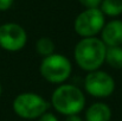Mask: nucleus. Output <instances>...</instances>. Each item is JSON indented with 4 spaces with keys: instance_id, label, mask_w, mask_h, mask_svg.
I'll use <instances>...</instances> for the list:
<instances>
[{
    "instance_id": "0eeeda50",
    "label": "nucleus",
    "mask_w": 122,
    "mask_h": 121,
    "mask_svg": "<svg viewBox=\"0 0 122 121\" xmlns=\"http://www.w3.org/2000/svg\"><path fill=\"white\" fill-rule=\"evenodd\" d=\"M27 43L26 30L17 23H5L0 25V47L15 52L24 49Z\"/></svg>"
},
{
    "instance_id": "39448f33",
    "label": "nucleus",
    "mask_w": 122,
    "mask_h": 121,
    "mask_svg": "<svg viewBox=\"0 0 122 121\" xmlns=\"http://www.w3.org/2000/svg\"><path fill=\"white\" fill-rule=\"evenodd\" d=\"M106 24V17L100 8H84L74 21V30L81 37H97Z\"/></svg>"
},
{
    "instance_id": "7ed1b4c3",
    "label": "nucleus",
    "mask_w": 122,
    "mask_h": 121,
    "mask_svg": "<svg viewBox=\"0 0 122 121\" xmlns=\"http://www.w3.org/2000/svg\"><path fill=\"white\" fill-rule=\"evenodd\" d=\"M51 107L41 95L33 91H25L17 95L12 102V109L15 115L25 120H36Z\"/></svg>"
},
{
    "instance_id": "9b49d317",
    "label": "nucleus",
    "mask_w": 122,
    "mask_h": 121,
    "mask_svg": "<svg viewBox=\"0 0 122 121\" xmlns=\"http://www.w3.org/2000/svg\"><path fill=\"white\" fill-rule=\"evenodd\" d=\"M104 63H107L113 69H122V46L107 47Z\"/></svg>"
},
{
    "instance_id": "dca6fc26",
    "label": "nucleus",
    "mask_w": 122,
    "mask_h": 121,
    "mask_svg": "<svg viewBox=\"0 0 122 121\" xmlns=\"http://www.w3.org/2000/svg\"><path fill=\"white\" fill-rule=\"evenodd\" d=\"M64 121H84V120L80 115H69V116H65Z\"/></svg>"
},
{
    "instance_id": "4468645a",
    "label": "nucleus",
    "mask_w": 122,
    "mask_h": 121,
    "mask_svg": "<svg viewBox=\"0 0 122 121\" xmlns=\"http://www.w3.org/2000/svg\"><path fill=\"white\" fill-rule=\"evenodd\" d=\"M37 121H59L58 120V118L53 114V113H51V112H46V113H44L41 116H39Z\"/></svg>"
},
{
    "instance_id": "f3484780",
    "label": "nucleus",
    "mask_w": 122,
    "mask_h": 121,
    "mask_svg": "<svg viewBox=\"0 0 122 121\" xmlns=\"http://www.w3.org/2000/svg\"><path fill=\"white\" fill-rule=\"evenodd\" d=\"M1 94H2V87H1V84H0V96H1Z\"/></svg>"
},
{
    "instance_id": "2eb2a0df",
    "label": "nucleus",
    "mask_w": 122,
    "mask_h": 121,
    "mask_svg": "<svg viewBox=\"0 0 122 121\" xmlns=\"http://www.w3.org/2000/svg\"><path fill=\"white\" fill-rule=\"evenodd\" d=\"M14 0H0V11H7L12 7Z\"/></svg>"
},
{
    "instance_id": "1a4fd4ad",
    "label": "nucleus",
    "mask_w": 122,
    "mask_h": 121,
    "mask_svg": "<svg viewBox=\"0 0 122 121\" xmlns=\"http://www.w3.org/2000/svg\"><path fill=\"white\" fill-rule=\"evenodd\" d=\"M112 108L104 102H94L84 113V121H110Z\"/></svg>"
},
{
    "instance_id": "9d476101",
    "label": "nucleus",
    "mask_w": 122,
    "mask_h": 121,
    "mask_svg": "<svg viewBox=\"0 0 122 121\" xmlns=\"http://www.w3.org/2000/svg\"><path fill=\"white\" fill-rule=\"evenodd\" d=\"M98 8L104 17L116 18L122 14V0H102Z\"/></svg>"
},
{
    "instance_id": "ddd939ff",
    "label": "nucleus",
    "mask_w": 122,
    "mask_h": 121,
    "mask_svg": "<svg viewBox=\"0 0 122 121\" xmlns=\"http://www.w3.org/2000/svg\"><path fill=\"white\" fill-rule=\"evenodd\" d=\"M84 8H98L102 0H78Z\"/></svg>"
},
{
    "instance_id": "6e6552de",
    "label": "nucleus",
    "mask_w": 122,
    "mask_h": 121,
    "mask_svg": "<svg viewBox=\"0 0 122 121\" xmlns=\"http://www.w3.org/2000/svg\"><path fill=\"white\" fill-rule=\"evenodd\" d=\"M100 35V38L107 47L122 46V20L112 19L110 21L106 23Z\"/></svg>"
},
{
    "instance_id": "f257e3e1",
    "label": "nucleus",
    "mask_w": 122,
    "mask_h": 121,
    "mask_svg": "<svg viewBox=\"0 0 122 121\" xmlns=\"http://www.w3.org/2000/svg\"><path fill=\"white\" fill-rule=\"evenodd\" d=\"M50 105L57 113L64 116L80 115L85 107V95L77 85L62 83L52 91Z\"/></svg>"
},
{
    "instance_id": "f03ea898",
    "label": "nucleus",
    "mask_w": 122,
    "mask_h": 121,
    "mask_svg": "<svg viewBox=\"0 0 122 121\" xmlns=\"http://www.w3.org/2000/svg\"><path fill=\"white\" fill-rule=\"evenodd\" d=\"M107 46L98 37L81 38L74 49V58L78 68L90 73L98 70L106 59Z\"/></svg>"
},
{
    "instance_id": "20e7f679",
    "label": "nucleus",
    "mask_w": 122,
    "mask_h": 121,
    "mask_svg": "<svg viewBox=\"0 0 122 121\" xmlns=\"http://www.w3.org/2000/svg\"><path fill=\"white\" fill-rule=\"evenodd\" d=\"M72 73V64L68 57L61 53H52L44 57L39 64L41 76L51 84H62L70 77Z\"/></svg>"
},
{
    "instance_id": "f8f14e48",
    "label": "nucleus",
    "mask_w": 122,
    "mask_h": 121,
    "mask_svg": "<svg viewBox=\"0 0 122 121\" xmlns=\"http://www.w3.org/2000/svg\"><path fill=\"white\" fill-rule=\"evenodd\" d=\"M35 49H36L37 53L44 58V57H47V56L55 53V51H56V44H55L53 40L51 39V38H49V37H41L36 42Z\"/></svg>"
},
{
    "instance_id": "423d86ee",
    "label": "nucleus",
    "mask_w": 122,
    "mask_h": 121,
    "mask_svg": "<svg viewBox=\"0 0 122 121\" xmlns=\"http://www.w3.org/2000/svg\"><path fill=\"white\" fill-rule=\"evenodd\" d=\"M84 91L96 99L109 97L115 90L114 77L103 70H94L84 77Z\"/></svg>"
}]
</instances>
